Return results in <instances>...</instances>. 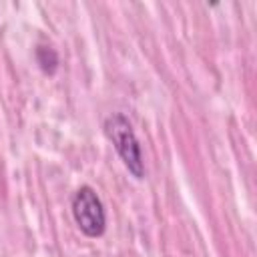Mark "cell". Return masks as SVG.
<instances>
[{
    "label": "cell",
    "instance_id": "1",
    "mask_svg": "<svg viewBox=\"0 0 257 257\" xmlns=\"http://www.w3.org/2000/svg\"><path fill=\"white\" fill-rule=\"evenodd\" d=\"M104 135L114 145V149H116L118 157L122 159L124 167L137 179H143L145 177L143 153H141V145H139V139L133 131L131 120L120 112H114V114L106 116L104 118Z\"/></svg>",
    "mask_w": 257,
    "mask_h": 257
},
{
    "label": "cell",
    "instance_id": "2",
    "mask_svg": "<svg viewBox=\"0 0 257 257\" xmlns=\"http://www.w3.org/2000/svg\"><path fill=\"white\" fill-rule=\"evenodd\" d=\"M72 217L86 237H100L106 229V213L100 197L88 185L72 195Z\"/></svg>",
    "mask_w": 257,
    "mask_h": 257
},
{
    "label": "cell",
    "instance_id": "3",
    "mask_svg": "<svg viewBox=\"0 0 257 257\" xmlns=\"http://www.w3.org/2000/svg\"><path fill=\"white\" fill-rule=\"evenodd\" d=\"M36 62L40 64V68L46 74H54V70L58 68V54L50 46H38L36 48Z\"/></svg>",
    "mask_w": 257,
    "mask_h": 257
}]
</instances>
